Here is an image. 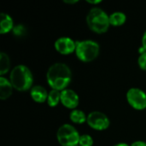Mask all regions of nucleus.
Instances as JSON below:
<instances>
[{"instance_id":"12","label":"nucleus","mask_w":146,"mask_h":146,"mask_svg":"<svg viewBox=\"0 0 146 146\" xmlns=\"http://www.w3.org/2000/svg\"><path fill=\"white\" fill-rule=\"evenodd\" d=\"M14 22L13 19L10 15L5 13L1 14V21H0V33L2 34L7 33L13 29Z\"/></svg>"},{"instance_id":"4","label":"nucleus","mask_w":146,"mask_h":146,"mask_svg":"<svg viewBox=\"0 0 146 146\" xmlns=\"http://www.w3.org/2000/svg\"><path fill=\"white\" fill-rule=\"evenodd\" d=\"M99 44L90 39L76 42V56L85 62H89L96 59L99 54Z\"/></svg>"},{"instance_id":"7","label":"nucleus","mask_w":146,"mask_h":146,"mask_svg":"<svg viewBox=\"0 0 146 146\" xmlns=\"http://www.w3.org/2000/svg\"><path fill=\"white\" fill-rule=\"evenodd\" d=\"M87 124L93 129L98 131H103L110 127V120L107 115L99 111L91 112L87 115Z\"/></svg>"},{"instance_id":"13","label":"nucleus","mask_w":146,"mask_h":146,"mask_svg":"<svg viewBox=\"0 0 146 146\" xmlns=\"http://www.w3.org/2000/svg\"><path fill=\"white\" fill-rule=\"evenodd\" d=\"M127 20V16L123 12H114L110 15V23L112 26L115 27H118V26H121L122 24L125 23Z\"/></svg>"},{"instance_id":"1","label":"nucleus","mask_w":146,"mask_h":146,"mask_svg":"<svg viewBox=\"0 0 146 146\" xmlns=\"http://www.w3.org/2000/svg\"><path fill=\"white\" fill-rule=\"evenodd\" d=\"M72 79V72L68 65L62 62L54 63L46 74V80L53 90L62 92L67 88Z\"/></svg>"},{"instance_id":"6","label":"nucleus","mask_w":146,"mask_h":146,"mask_svg":"<svg viewBox=\"0 0 146 146\" xmlns=\"http://www.w3.org/2000/svg\"><path fill=\"white\" fill-rule=\"evenodd\" d=\"M127 99L129 104L135 110L146 108V93L139 88H131L127 92Z\"/></svg>"},{"instance_id":"21","label":"nucleus","mask_w":146,"mask_h":146,"mask_svg":"<svg viewBox=\"0 0 146 146\" xmlns=\"http://www.w3.org/2000/svg\"><path fill=\"white\" fill-rule=\"evenodd\" d=\"M86 2H87V3H92V4H97V3H101V1H100V0H98V1H95V0H93V1H92V0H87Z\"/></svg>"},{"instance_id":"14","label":"nucleus","mask_w":146,"mask_h":146,"mask_svg":"<svg viewBox=\"0 0 146 146\" xmlns=\"http://www.w3.org/2000/svg\"><path fill=\"white\" fill-rule=\"evenodd\" d=\"M69 117L74 123L77 124H83L87 121V116L80 110H73L69 115Z\"/></svg>"},{"instance_id":"8","label":"nucleus","mask_w":146,"mask_h":146,"mask_svg":"<svg viewBox=\"0 0 146 146\" xmlns=\"http://www.w3.org/2000/svg\"><path fill=\"white\" fill-rule=\"evenodd\" d=\"M55 48L59 53L68 55L76 50V42L68 37H62L57 38L55 42Z\"/></svg>"},{"instance_id":"23","label":"nucleus","mask_w":146,"mask_h":146,"mask_svg":"<svg viewBox=\"0 0 146 146\" xmlns=\"http://www.w3.org/2000/svg\"><path fill=\"white\" fill-rule=\"evenodd\" d=\"M114 146H129L127 144H126V143H120V144H117V145H115Z\"/></svg>"},{"instance_id":"15","label":"nucleus","mask_w":146,"mask_h":146,"mask_svg":"<svg viewBox=\"0 0 146 146\" xmlns=\"http://www.w3.org/2000/svg\"><path fill=\"white\" fill-rule=\"evenodd\" d=\"M10 68V60L9 56L4 53L1 52L0 53V74L1 75H3L6 74Z\"/></svg>"},{"instance_id":"10","label":"nucleus","mask_w":146,"mask_h":146,"mask_svg":"<svg viewBox=\"0 0 146 146\" xmlns=\"http://www.w3.org/2000/svg\"><path fill=\"white\" fill-rule=\"evenodd\" d=\"M31 97L33 100H34L37 103H44L47 101L48 98V94L47 91L45 90L44 87L41 86H34L31 89Z\"/></svg>"},{"instance_id":"18","label":"nucleus","mask_w":146,"mask_h":146,"mask_svg":"<svg viewBox=\"0 0 146 146\" xmlns=\"http://www.w3.org/2000/svg\"><path fill=\"white\" fill-rule=\"evenodd\" d=\"M138 62H139V65L141 69L146 70V51L140 54L139 60H138Z\"/></svg>"},{"instance_id":"24","label":"nucleus","mask_w":146,"mask_h":146,"mask_svg":"<svg viewBox=\"0 0 146 146\" xmlns=\"http://www.w3.org/2000/svg\"><path fill=\"white\" fill-rule=\"evenodd\" d=\"M77 146H80V145H77Z\"/></svg>"},{"instance_id":"16","label":"nucleus","mask_w":146,"mask_h":146,"mask_svg":"<svg viewBox=\"0 0 146 146\" xmlns=\"http://www.w3.org/2000/svg\"><path fill=\"white\" fill-rule=\"evenodd\" d=\"M61 101V92L57 90H51L48 94L47 104L50 107H55Z\"/></svg>"},{"instance_id":"22","label":"nucleus","mask_w":146,"mask_h":146,"mask_svg":"<svg viewBox=\"0 0 146 146\" xmlns=\"http://www.w3.org/2000/svg\"><path fill=\"white\" fill-rule=\"evenodd\" d=\"M78 1L77 0H72V1H68V0H64V3H77Z\"/></svg>"},{"instance_id":"2","label":"nucleus","mask_w":146,"mask_h":146,"mask_svg":"<svg viewBox=\"0 0 146 146\" xmlns=\"http://www.w3.org/2000/svg\"><path fill=\"white\" fill-rule=\"evenodd\" d=\"M9 81L13 87L19 92H25L32 89L33 77L31 70L25 65L15 66L9 75Z\"/></svg>"},{"instance_id":"5","label":"nucleus","mask_w":146,"mask_h":146,"mask_svg":"<svg viewBox=\"0 0 146 146\" xmlns=\"http://www.w3.org/2000/svg\"><path fill=\"white\" fill-rule=\"evenodd\" d=\"M59 144L62 146H77L80 135L76 128L70 124L62 125L56 133Z\"/></svg>"},{"instance_id":"9","label":"nucleus","mask_w":146,"mask_h":146,"mask_svg":"<svg viewBox=\"0 0 146 146\" xmlns=\"http://www.w3.org/2000/svg\"><path fill=\"white\" fill-rule=\"evenodd\" d=\"M61 102L68 109H75L79 104V96L74 91L65 89L61 92Z\"/></svg>"},{"instance_id":"11","label":"nucleus","mask_w":146,"mask_h":146,"mask_svg":"<svg viewBox=\"0 0 146 146\" xmlns=\"http://www.w3.org/2000/svg\"><path fill=\"white\" fill-rule=\"evenodd\" d=\"M13 86L10 81L3 76L0 77V98L5 100L9 98L13 92Z\"/></svg>"},{"instance_id":"3","label":"nucleus","mask_w":146,"mask_h":146,"mask_svg":"<svg viewBox=\"0 0 146 146\" xmlns=\"http://www.w3.org/2000/svg\"><path fill=\"white\" fill-rule=\"evenodd\" d=\"M86 23L93 32L103 33L107 32L110 27V16L102 9L95 7L89 10L86 15Z\"/></svg>"},{"instance_id":"20","label":"nucleus","mask_w":146,"mask_h":146,"mask_svg":"<svg viewBox=\"0 0 146 146\" xmlns=\"http://www.w3.org/2000/svg\"><path fill=\"white\" fill-rule=\"evenodd\" d=\"M142 44H143V48L146 50V31L145 32L143 38H142Z\"/></svg>"},{"instance_id":"19","label":"nucleus","mask_w":146,"mask_h":146,"mask_svg":"<svg viewBox=\"0 0 146 146\" xmlns=\"http://www.w3.org/2000/svg\"><path fill=\"white\" fill-rule=\"evenodd\" d=\"M131 146H146V143L144 141H136V142H133Z\"/></svg>"},{"instance_id":"17","label":"nucleus","mask_w":146,"mask_h":146,"mask_svg":"<svg viewBox=\"0 0 146 146\" xmlns=\"http://www.w3.org/2000/svg\"><path fill=\"white\" fill-rule=\"evenodd\" d=\"M80 146H92L93 145V139L88 134H83L80 138L79 141Z\"/></svg>"}]
</instances>
